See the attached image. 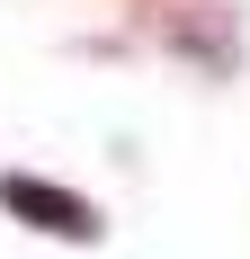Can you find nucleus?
Wrapping results in <instances>:
<instances>
[{
    "label": "nucleus",
    "mask_w": 250,
    "mask_h": 259,
    "mask_svg": "<svg viewBox=\"0 0 250 259\" xmlns=\"http://www.w3.org/2000/svg\"><path fill=\"white\" fill-rule=\"evenodd\" d=\"M0 214H18L27 233H45V241H72V250L107 241V214L90 206L80 188H54V179H36V170H0Z\"/></svg>",
    "instance_id": "1"
},
{
    "label": "nucleus",
    "mask_w": 250,
    "mask_h": 259,
    "mask_svg": "<svg viewBox=\"0 0 250 259\" xmlns=\"http://www.w3.org/2000/svg\"><path fill=\"white\" fill-rule=\"evenodd\" d=\"M170 54L188 72H205V80H232L241 72V18L232 9H179L170 18Z\"/></svg>",
    "instance_id": "2"
}]
</instances>
